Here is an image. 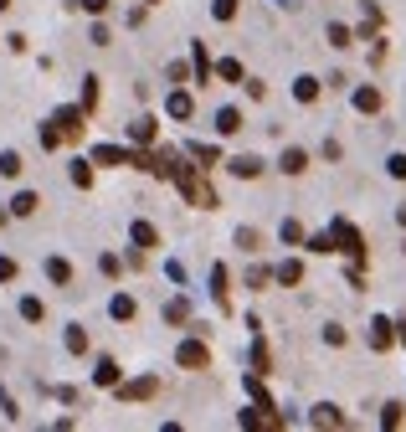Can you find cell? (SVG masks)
<instances>
[{"mask_svg":"<svg viewBox=\"0 0 406 432\" xmlns=\"http://www.w3.org/2000/svg\"><path fill=\"white\" fill-rule=\"evenodd\" d=\"M170 180H175V190H180V196H185L190 206H201V211H211V206H216V190H211V185L196 176V170H190V165H180V160H175Z\"/></svg>","mask_w":406,"mask_h":432,"instance_id":"obj_1","label":"cell"},{"mask_svg":"<svg viewBox=\"0 0 406 432\" xmlns=\"http://www.w3.org/2000/svg\"><path fill=\"white\" fill-rule=\"evenodd\" d=\"M329 237H334V252H345V257H350L355 268L366 263V237H360V227H355V222H345V216H334Z\"/></svg>","mask_w":406,"mask_h":432,"instance_id":"obj_2","label":"cell"},{"mask_svg":"<svg viewBox=\"0 0 406 432\" xmlns=\"http://www.w3.org/2000/svg\"><path fill=\"white\" fill-rule=\"evenodd\" d=\"M114 392H119V401H149V396L160 392V381L155 376H134V381H119Z\"/></svg>","mask_w":406,"mask_h":432,"instance_id":"obj_3","label":"cell"},{"mask_svg":"<svg viewBox=\"0 0 406 432\" xmlns=\"http://www.w3.org/2000/svg\"><path fill=\"white\" fill-rule=\"evenodd\" d=\"M175 360L185 365V371H206V365H211V350H206L201 340H180V345H175Z\"/></svg>","mask_w":406,"mask_h":432,"instance_id":"obj_4","label":"cell"},{"mask_svg":"<svg viewBox=\"0 0 406 432\" xmlns=\"http://www.w3.org/2000/svg\"><path fill=\"white\" fill-rule=\"evenodd\" d=\"M82 119H88V108H57V129H62V139H82Z\"/></svg>","mask_w":406,"mask_h":432,"instance_id":"obj_5","label":"cell"},{"mask_svg":"<svg viewBox=\"0 0 406 432\" xmlns=\"http://www.w3.org/2000/svg\"><path fill=\"white\" fill-rule=\"evenodd\" d=\"M309 422H314V427H350V417H345V412H339V406H334V401H319Z\"/></svg>","mask_w":406,"mask_h":432,"instance_id":"obj_6","label":"cell"},{"mask_svg":"<svg viewBox=\"0 0 406 432\" xmlns=\"http://www.w3.org/2000/svg\"><path fill=\"white\" fill-rule=\"evenodd\" d=\"M396 340V324L391 319H371V350H391Z\"/></svg>","mask_w":406,"mask_h":432,"instance_id":"obj_7","label":"cell"},{"mask_svg":"<svg viewBox=\"0 0 406 432\" xmlns=\"http://www.w3.org/2000/svg\"><path fill=\"white\" fill-rule=\"evenodd\" d=\"M93 165H134L129 149H119V144H98L93 149Z\"/></svg>","mask_w":406,"mask_h":432,"instance_id":"obj_8","label":"cell"},{"mask_svg":"<svg viewBox=\"0 0 406 432\" xmlns=\"http://www.w3.org/2000/svg\"><path fill=\"white\" fill-rule=\"evenodd\" d=\"M119 381H124V376H119V360H109V355H103V360L93 365V386H109V392H114Z\"/></svg>","mask_w":406,"mask_h":432,"instance_id":"obj_9","label":"cell"},{"mask_svg":"<svg viewBox=\"0 0 406 432\" xmlns=\"http://www.w3.org/2000/svg\"><path fill=\"white\" fill-rule=\"evenodd\" d=\"M273 278H278V284H283V288L304 284V263H298V257H288V263H278V268H273Z\"/></svg>","mask_w":406,"mask_h":432,"instance_id":"obj_10","label":"cell"},{"mask_svg":"<svg viewBox=\"0 0 406 432\" xmlns=\"http://www.w3.org/2000/svg\"><path fill=\"white\" fill-rule=\"evenodd\" d=\"M185 155L196 160L201 170H211V165H221V155H216V144H196V139H190V144H185Z\"/></svg>","mask_w":406,"mask_h":432,"instance_id":"obj_11","label":"cell"},{"mask_svg":"<svg viewBox=\"0 0 406 432\" xmlns=\"http://www.w3.org/2000/svg\"><path fill=\"white\" fill-rule=\"evenodd\" d=\"M231 176H237V180H258L263 176V160L258 155H237V160H231Z\"/></svg>","mask_w":406,"mask_h":432,"instance_id":"obj_12","label":"cell"},{"mask_svg":"<svg viewBox=\"0 0 406 432\" xmlns=\"http://www.w3.org/2000/svg\"><path fill=\"white\" fill-rule=\"evenodd\" d=\"M165 108H170V119H190V114H196V98H190L185 88H175V93H170V103H165Z\"/></svg>","mask_w":406,"mask_h":432,"instance_id":"obj_13","label":"cell"},{"mask_svg":"<svg viewBox=\"0 0 406 432\" xmlns=\"http://www.w3.org/2000/svg\"><path fill=\"white\" fill-rule=\"evenodd\" d=\"M36 206H41L36 190H16L11 196V216H36Z\"/></svg>","mask_w":406,"mask_h":432,"instance_id":"obj_14","label":"cell"},{"mask_svg":"<svg viewBox=\"0 0 406 432\" xmlns=\"http://www.w3.org/2000/svg\"><path fill=\"white\" fill-rule=\"evenodd\" d=\"M216 134H242V114H237V108H216Z\"/></svg>","mask_w":406,"mask_h":432,"instance_id":"obj_15","label":"cell"},{"mask_svg":"<svg viewBox=\"0 0 406 432\" xmlns=\"http://www.w3.org/2000/svg\"><path fill=\"white\" fill-rule=\"evenodd\" d=\"M380 103H386L380 88H355V108H360V114H380Z\"/></svg>","mask_w":406,"mask_h":432,"instance_id":"obj_16","label":"cell"},{"mask_svg":"<svg viewBox=\"0 0 406 432\" xmlns=\"http://www.w3.org/2000/svg\"><path fill=\"white\" fill-rule=\"evenodd\" d=\"M278 165H283V176H304L309 155H304V149H283V160H278Z\"/></svg>","mask_w":406,"mask_h":432,"instance_id":"obj_17","label":"cell"},{"mask_svg":"<svg viewBox=\"0 0 406 432\" xmlns=\"http://www.w3.org/2000/svg\"><path fill=\"white\" fill-rule=\"evenodd\" d=\"M67 176H72L77 190H88V185H93V160H72V165H67Z\"/></svg>","mask_w":406,"mask_h":432,"instance_id":"obj_18","label":"cell"},{"mask_svg":"<svg viewBox=\"0 0 406 432\" xmlns=\"http://www.w3.org/2000/svg\"><path fill=\"white\" fill-rule=\"evenodd\" d=\"M226 288H231V273L216 263V268H211V293H216V304L226 309Z\"/></svg>","mask_w":406,"mask_h":432,"instance_id":"obj_19","label":"cell"},{"mask_svg":"<svg viewBox=\"0 0 406 432\" xmlns=\"http://www.w3.org/2000/svg\"><path fill=\"white\" fill-rule=\"evenodd\" d=\"M129 139H134V144H155V119H149V114L134 119V124H129Z\"/></svg>","mask_w":406,"mask_h":432,"instance_id":"obj_20","label":"cell"},{"mask_svg":"<svg viewBox=\"0 0 406 432\" xmlns=\"http://www.w3.org/2000/svg\"><path fill=\"white\" fill-rule=\"evenodd\" d=\"M109 314H114V319H134V314H139V304H134V293H114V304H109Z\"/></svg>","mask_w":406,"mask_h":432,"instance_id":"obj_21","label":"cell"},{"mask_svg":"<svg viewBox=\"0 0 406 432\" xmlns=\"http://www.w3.org/2000/svg\"><path fill=\"white\" fill-rule=\"evenodd\" d=\"M47 278L52 284H72V263L67 257H47Z\"/></svg>","mask_w":406,"mask_h":432,"instance_id":"obj_22","label":"cell"},{"mask_svg":"<svg viewBox=\"0 0 406 432\" xmlns=\"http://www.w3.org/2000/svg\"><path fill=\"white\" fill-rule=\"evenodd\" d=\"M216 77H221V82H242L247 72H242V62H237V57H221V62H216Z\"/></svg>","mask_w":406,"mask_h":432,"instance_id":"obj_23","label":"cell"},{"mask_svg":"<svg viewBox=\"0 0 406 432\" xmlns=\"http://www.w3.org/2000/svg\"><path fill=\"white\" fill-rule=\"evenodd\" d=\"M129 237H134V247H155V242H160V232L149 227V222H134V227H129Z\"/></svg>","mask_w":406,"mask_h":432,"instance_id":"obj_24","label":"cell"},{"mask_svg":"<svg viewBox=\"0 0 406 432\" xmlns=\"http://www.w3.org/2000/svg\"><path fill=\"white\" fill-rule=\"evenodd\" d=\"M98 98H103V82L98 77H82V108H88V114L98 108Z\"/></svg>","mask_w":406,"mask_h":432,"instance_id":"obj_25","label":"cell"},{"mask_svg":"<svg viewBox=\"0 0 406 432\" xmlns=\"http://www.w3.org/2000/svg\"><path fill=\"white\" fill-rule=\"evenodd\" d=\"M293 98H298V103H314V98H319V77H298V82H293Z\"/></svg>","mask_w":406,"mask_h":432,"instance_id":"obj_26","label":"cell"},{"mask_svg":"<svg viewBox=\"0 0 406 432\" xmlns=\"http://www.w3.org/2000/svg\"><path fill=\"white\" fill-rule=\"evenodd\" d=\"M21 165H26V160H21L16 149H6V155H0V176H6V180H16V176H21Z\"/></svg>","mask_w":406,"mask_h":432,"instance_id":"obj_27","label":"cell"},{"mask_svg":"<svg viewBox=\"0 0 406 432\" xmlns=\"http://www.w3.org/2000/svg\"><path fill=\"white\" fill-rule=\"evenodd\" d=\"M165 319H170V324H185V319H190V304H185V298H170V304H165Z\"/></svg>","mask_w":406,"mask_h":432,"instance_id":"obj_28","label":"cell"},{"mask_svg":"<svg viewBox=\"0 0 406 432\" xmlns=\"http://www.w3.org/2000/svg\"><path fill=\"white\" fill-rule=\"evenodd\" d=\"M190 62H196V77H201V82H211V62H206V47H201V41L190 47Z\"/></svg>","mask_w":406,"mask_h":432,"instance_id":"obj_29","label":"cell"},{"mask_svg":"<svg viewBox=\"0 0 406 432\" xmlns=\"http://www.w3.org/2000/svg\"><path fill=\"white\" fill-rule=\"evenodd\" d=\"M324 36H329V47H350V41H355L350 26H339V21H329V31H324Z\"/></svg>","mask_w":406,"mask_h":432,"instance_id":"obj_30","label":"cell"},{"mask_svg":"<svg viewBox=\"0 0 406 432\" xmlns=\"http://www.w3.org/2000/svg\"><path fill=\"white\" fill-rule=\"evenodd\" d=\"M401 412H406L401 401H386V406H380V427H401Z\"/></svg>","mask_w":406,"mask_h":432,"instance_id":"obj_31","label":"cell"},{"mask_svg":"<svg viewBox=\"0 0 406 432\" xmlns=\"http://www.w3.org/2000/svg\"><path fill=\"white\" fill-rule=\"evenodd\" d=\"M57 144H62V129L52 119V124H41V149H57Z\"/></svg>","mask_w":406,"mask_h":432,"instance_id":"obj_32","label":"cell"},{"mask_svg":"<svg viewBox=\"0 0 406 432\" xmlns=\"http://www.w3.org/2000/svg\"><path fill=\"white\" fill-rule=\"evenodd\" d=\"M283 242H288V247L304 242V222H293V216H288V222H283Z\"/></svg>","mask_w":406,"mask_h":432,"instance_id":"obj_33","label":"cell"},{"mask_svg":"<svg viewBox=\"0 0 406 432\" xmlns=\"http://www.w3.org/2000/svg\"><path fill=\"white\" fill-rule=\"evenodd\" d=\"M237 247H242V252H258V247H263V237L252 232V227H242V232H237Z\"/></svg>","mask_w":406,"mask_h":432,"instance_id":"obj_34","label":"cell"},{"mask_svg":"<svg viewBox=\"0 0 406 432\" xmlns=\"http://www.w3.org/2000/svg\"><path fill=\"white\" fill-rule=\"evenodd\" d=\"M252 365H258V376L268 371V365H273V355H268V345L258 340V345H252Z\"/></svg>","mask_w":406,"mask_h":432,"instance_id":"obj_35","label":"cell"},{"mask_svg":"<svg viewBox=\"0 0 406 432\" xmlns=\"http://www.w3.org/2000/svg\"><path fill=\"white\" fill-rule=\"evenodd\" d=\"M211 16H216V21H231V16H237V0H216V6H211Z\"/></svg>","mask_w":406,"mask_h":432,"instance_id":"obj_36","label":"cell"},{"mask_svg":"<svg viewBox=\"0 0 406 432\" xmlns=\"http://www.w3.org/2000/svg\"><path fill=\"white\" fill-rule=\"evenodd\" d=\"M67 350L82 355V350H88V335H82V330H67Z\"/></svg>","mask_w":406,"mask_h":432,"instance_id":"obj_37","label":"cell"},{"mask_svg":"<svg viewBox=\"0 0 406 432\" xmlns=\"http://www.w3.org/2000/svg\"><path fill=\"white\" fill-rule=\"evenodd\" d=\"M16 273H21L16 257H0V284H16Z\"/></svg>","mask_w":406,"mask_h":432,"instance_id":"obj_38","label":"cell"},{"mask_svg":"<svg viewBox=\"0 0 406 432\" xmlns=\"http://www.w3.org/2000/svg\"><path fill=\"white\" fill-rule=\"evenodd\" d=\"M268 278H273L268 268H247V288H263V284H268Z\"/></svg>","mask_w":406,"mask_h":432,"instance_id":"obj_39","label":"cell"},{"mask_svg":"<svg viewBox=\"0 0 406 432\" xmlns=\"http://www.w3.org/2000/svg\"><path fill=\"white\" fill-rule=\"evenodd\" d=\"M21 314H26V319L36 324V319H41V298H21Z\"/></svg>","mask_w":406,"mask_h":432,"instance_id":"obj_40","label":"cell"},{"mask_svg":"<svg viewBox=\"0 0 406 432\" xmlns=\"http://www.w3.org/2000/svg\"><path fill=\"white\" fill-rule=\"evenodd\" d=\"M386 170H391L396 180H406V155H391V160H386Z\"/></svg>","mask_w":406,"mask_h":432,"instance_id":"obj_41","label":"cell"},{"mask_svg":"<svg viewBox=\"0 0 406 432\" xmlns=\"http://www.w3.org/2000/svg\"><path fill=\"white\" fill-rule=\"evenodd\" d=\"M242 88H247V98H268V88H263L258 77H242Z\"/></svg>","mask_w":406,"mask_h":432,"instance_id":"obj_42","label":"cell"},{"mask_svg":"<svg viewBox=\"0 0 406 432\" xmlns=\"http://www.w3.org/2000/svg\"><path fill=\"white\" fill-rule=\"evenodd\" d=\"M309 252H334V237H309Z\"/></svg>","mask_w":406,"mask_h":432,"instance_id":"obj_43","label":"cell"},{"mask_svg":"<svg viewBox=\"0 0 406 432\" xmlns=\"http://www.w3.org/2000/svg\"><path fill=\"white\" fill-rule=\"evenodd\" d=\"M324 345H345V330H339V324H324Z\"/></svg>","mask_w":406,"mask_h":432,"instance_id":"obj_44","label":"cell"},{"mask_svg":"<svg viewBox=\"0 0 406 432\" xmlns=\"http://www.w3.org/2000/svg\"><path fill=\"white\" fill-rule=\"evenodd\" d=\"M77 6L88 11V16H103V11H109V0H77Z\"/></svg>","mask_w":406,"mask_h":432,"instance_id":"obj_45","label":"cell"},{"mask_svg":"<svg viewBox=\"0 0 406 432\" xmlns=\"http://www.w3.org/2000/svg\"><path fill=\"white\" fill-rule=\"evenodd\" d=\"M396 222H401V227H406V206H396Z\"/></svg>","mask_w":406,"mask_h":432,"instance_id":"obj_46","label":"cell"},{"mask_svg":"<svg viewBox=\"0 0 406 432\" xmlns=\"http://www.w3.org/2000/svg\"><path fill=\"white\" fill-rule=\"evenodd\" d=\"M0 11H11V0H0Z\"/></svg>","mask_w":406,"mask_h":432,"instance_id":"obj_47","label":"cell"}]
</instances>
